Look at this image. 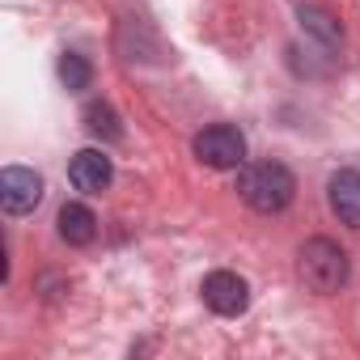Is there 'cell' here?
I'll return each instance as SVG.
<instances>
[{"mask_svg": "<svg viewBox=\"0 0 360 360\" xmlns=\"http://www.w3.org/2000/svg\"><path fill=\"white\" fill-rule=\"evenodd\" d=\"M200 292H204V305L212 314H221V318H238L250 305V288H246V280L238 271H212Z\"/></svg>", "mask_w": 360, "mask_h": 360, "instance_id": "5b68a950", "label": "cell"}, {"mask_svg": "<svg viewBox=\"0 0 360 360\" xmlns=\"http://www.w3.org/2000/svg\"><path fill=\"white\" fill-rule=\"evenodd\" d=\"M195 157L212 169H238L246 161V136L233 123H212L195 136Z\"/></svg>", "mask_w": 360, "mask_h": 360, "instance_id": "3957f363", "label": "cell"}, {"mask_svg": "<svg viewBox=\"0 0 360 360\" xmlns=\"http://www.w3.org/2000/svg\"><path fill=\"white\" fill-rule=\"evenodd\" d=\"M297 271H301L305 288H314V292H339L347 284V255L330 238H309L301 246Z\"/></svg>", "mask_w": 360, "mask_h": 360, "instance_id": "7a4b0ae2", "label": "cell"}, {"mask_svg": "<svg viewBox=\"0 0 360 360\" xmlns=\"http://www.w3.org/2000/svg\"><path fill=\"white\" fill-rule=\"evenodd\" d=\"M43 200V178L26 165H9L5 174H0V204H5L9 217H26L34 212Z\"/></svg>", "mask_w": 360, "mask_h": 360, "instance_id": "277c9868", "label": "cell"}, {"mask_svg": "<svg viewBox=\"0 0 360 360\" xmlns=\"http://www.w3.org/2000/svg\"><path fill=\"white\" fill-rule=\"evenodd\" d=\"M60 81H64V89H89V81H94V68H89V60L85 56H77V51H64L60 56Z\"/></svg>", "mask_w": 360, "mask_h": 360, "instance_id": "30bf717a", "label": "cell"}, {"mask_svg": "<svg viewBox=\"0 0 360 360\" xmlns=\"http://www.w3.org/2000/svg\"><path fill=\"white\" fill-rule=\"evenodd\" d=\"M238 191L242 200L255 208V212H280L292 204L297 195V178L288 165L280 161H259V165H246L242 178H238Z\"/></svg>", "mask_w": 360, "mask_h": 360, "instance_id": "6da1fadb", "label": "cell"}, {"mask_svg": "<svg viewBox=\"0 0 360 360\" xmlns=\"http://www.w3.org/2000/svg\"><path fill=\"white\" fill-rule=\"evenodd\" d=\"M68 178H72V187H77V191H85V195H102V191L110 187L115 169H110V157H106V153H98V148H81V153L72 157V165H68Z\"/></svg>", "mask_w": 360, "mask_h": 360, "instance_id": "8992f818", "label": "cell"}, {"mask_svg": "<svg viewBox=\"0 0 360 360\" xmlns=\"http://www.w3.org/2000/svg\"><path fill=\"white\" fill-rule=\"evenodd\" d=\"M60 238L68 246H89L98 238V217L85 204H64L60 208Z\"/></svg>", "mask_w": 360, "mask_h": 360, "instance_id": "ba28073f", "label": "cell"}, {"mask_svg": "<svg viewBox=\"0 0 360 360\" xmlns=\"http://www.w3.org/2000/svg\"><path fill=\"white\" fill-rule=\"evenodd\" d=\"M85 127H89L94 136H102V140H119V136H123L119 115H115L110 102H89V106H85Z\"/></svg>", "mask_w": 360, "mask_h": 360, "instance_id": "9c48e42d", "label": "cell"}, {"mask_svg": "<svg viewBox=\"0 0 360 360\" xmlns=\"http://www.w3.org/2000/svg\"><path fill=\"white\" fill-rule=\"evenodd\" d=\"M330 208L343 225L360 229V169H339L330 174Z\"/></svg>", "mask_w": 360, "mask_h": 360, "instance_id": "52a82bcc", "label": "cell"}]
</instances>
